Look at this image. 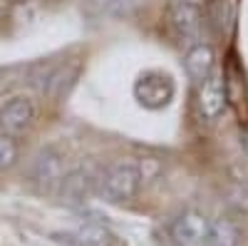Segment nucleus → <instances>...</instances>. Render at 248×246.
<instances>
[{"label":"nucleus","mask_w":248,"mask_h":246,"mask_svg":"<svg viewBox=\"0 0 248 246\" xmlns=\"http://www.w3.org/2000/svg\"><path fill=\"white\" fill-rule=\"evenodd\" d=\"M92 192H97V179L85 167H75V169L65 172L62 184L57 189L62 204H67V207H72V209L85 207V204L90 201V197H92Z\"/></svg>","instance_id":"obj_5"},{"label":"nucleus","mask_w":248,"mask_h":246,"mask_svg":"<svg viewBox=\"0 0 248 246\" xmlns=\"http://www.w3.org/2000/svg\"><path fill=\"white\" fill-rule=\"evenodd\" d=\"M169 23L181 40H196L201 35V10L191 0H171L169 3Z\"/></svg>","instance_id":"obj_7"},{"label":"nucleus","mask_w":248,"mask_h":246,"mask_svg":"<svg viewBox=\"0 0 248 246\" xmlns=\"http://www.w3.org/2000/svg\"><path fill=\"white\" fill-rule=\"evenodd\" d=\"M32 119H35V102L25 95H17V97L8 99L3 112H0V125L13 134L28 130L32 125Z\"/></svg>","instance_id":"obj_8"},{"label":"nucleus","mask_w":248,"mask_h":246,"mask_svg":"<svg viewBox=\"0 0 248 246\" xmlns=\"http://www.w3.org/2000/svg\"><path fill=\"white\" fill-rule=\"evenodd\" d=\"M236 10H238V0H211L209 3V20L218 33H226L233 20H236Z\"/></svg>","instance_id":"obj_12"},{"label":"nucleus","mask_w":248,"mask_h":246,"mask_svg":"<svg viewBox=\"0 0 248 246\" xmlns=\"http://www.w3.org/2000/svg\"><path fill=\"white\" fill-rule=\"evenodd\" d=\"M231 201L236 204L238 209L248 212V181H238L231 187Z\"/></svg>","instance_id":"obj_15"},{"label":"nucleus","mask_w":248,"mask_h":246,"mask_svg":"<svg viewBox=\"0 0 248 246\" xmlns=\"http://www.w3.org/2000/svg\"><path fill=\"white\" fill-rule=\"evenodd\" d=\"M156 246H179V244H176L171 236H167V239H159V241H156Z\"/></svg>","instance_id":"obj_17"},{"label":"nucleus","mask_w":248,"mask_h":246,"mask_svg":"<svg viewBox=\"0 0 248 246\" xmlns=\"http://www.w3.org/2000/svg\"><path fill=\"white\" fill-rule=\"evenodd\" d=\"M17 162V145L10 137H0V169H10Z\"/></svg>","instance_id":"obj_14"},{"label":"nucleus","mask_w":248,"mask_h":246,"mask_svg":"<svg viewBox=\"0 0 248 246\" xmlns=\"http://www.w3.org/2000/svg\"><path fill=\"white\" fill-rule=\"evenodd\" d=\"M134 0H87V5L99 10V13H109V15H119L124 13Z\"/></svg>","instance_id":"obj_13"},{"label":"nucleus","mask_w":248,"mask_h":246,"mask_svg":"<svg viewBox=\"0 0 248 246\" xmlns=\"http://www.w3.org/2000/svg\"><path fill=\"white\" fill-rule=\"evenodd\" d=\"M241 147H243V152H246V157H248V130L241 134Z\"/></svg>","instance_id":"obj_18"},{"label":"nucleus","mask_w":248,"mask_h":246,"mask_svg":"<svg viewBox=\"0 0 248 246\" xmlns=\"http://www.w3.org/2000/svg\"><path fill=\"white\" fill-rule=\"evenodd\" d=\"M57 236L72 246H122L119 239L99 221H87L82 227H77L72 234H65V236L57 234Z\"/></svg>","instance_id":"obj_9"},{"label":"nucleus","mask_w":248,"mask_h":246,"mask_svg":"<svg viewBox=\"0 0 248 246\" xmlns=\"http://www.w3.org/2000/svg\"><path fill=\"white\" fill-rule=\"evenodd\" d=\"M169 236L179 244V246H209L211 239V219L194 212V209H186L181 212L169 227Z\"/></svg>","instance_id":"obj_2"},{"label":"nucleus","mask_w":248,"mask_h":246,"mask_svg":"<svg viewBox=\"0 0 248 246\" xmlns=\"http://www.w3.org/2000/svg\"><path fill=\"white\" fill-rule=\"evenodd\" d=\"M139 184H141L139 164L119 159V162H112L109 167L99 174L97 194L109 204H122V201H129V199L137 197Z\"/></svg>","instance_id":"obj_1"},{"label":"nucleus","mask_w":248,"mask_h":246,"mask_svg":"<svg viewBox=\"0 0 248 246\" xmlns=\"http://www.w3.org/2000/svg\"><path fill=\"white\" fill-rule=\"evenodd\" d=\"M62 177H65V162H62V154L55 149H40L32 169H30V179L32 184L43 192V194H57Z\"/></svg>","instance_id":"obj_3"},{"label":"nucleus","mask_w":248,"mask_h":246,"mask_svg":"<svg viewBox=\"0 0 248 246\" xmlns=\"http://www.w3.org/2000/svg\"><path fill=\"white\" fill-rule=\"evenodd\" d=\"M199 112L203 119H218L226 110V105H229V95H226V80H223V72H211L206 80L199 82Z\"/></svg>","instance_id":"obj_4"},{"label":"nucleus","mask_w":248,"mask_h":246,"mask_svg":"<svg viewBox=\"0 0 248 246\" xmlns=\"http://www.w3.org/2000/svg\"><path fill=\"white\" fill-rule=\"evenodd\" d=\"M20 67H0V95L20 82Z\"/></svg>","instance_id":"obj_16"},{"label":"nucleus","mask_w":248,"mask_h":246,"mask_svg":"<svg viewBox=\"0 0 248 246\" xmlns=\"http://www.w3.org/2000/svg\"><path fill=\"white\" fill-rule=\"evenodd\" d=\"M241 244V229L229 216H221L218 221H211V239L209 246H238Z\"/></svg>","instance_id":"obj_11"},{"label":"nucleus","mask_w":248,"mask_h":246,"mask_svg":"<svg viewBox=\"0 0 248 246\" xmlns=\"http://www.w3.org/2000/svg\"><path fill=\"white\" fill-rule=\"evenodd\" d=\"M184 65H186V72H189L191 80L201 82V80H206V77L214 72V65H216L214 50L209 45H203V43H196L189 52H186Z\"/></svg>","instance_id":"obj_10"},{"label":"nucleus","mask_w":248,"mask_h":246,"mask_svg":"<svg viewBox=\"0 0 248 246\" xmlns=\"http://www.w3.org/2000/svg\"><path fill=\"white\" fill-rule=\"evenodd\" d=\"M134 95L144 107L159 110L164 105H169V99L174 97V82L164 72H147L137 80Z\"/></svg>","instance_id":"obj_6"}]
</instances>
